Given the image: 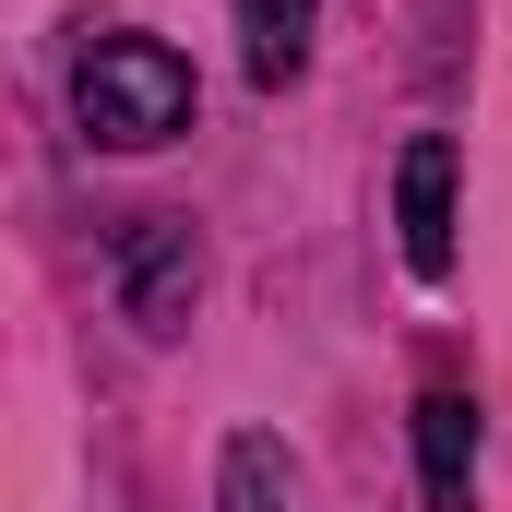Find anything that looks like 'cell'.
<instances>
[{
    "label": "cell",
    "instance_id": "6da1fadb",
    "mask_svg": "<svg viewBox=\"0 0 512 512\" xmlns=\"http://www.w3.org/2000/svg\"><path fill=\"white\" fill-rule=\"evenodd\" d=\"M72 108L108 155H155V143L191 131V60L167 36H96L84 72H72Z\"/></svg>",
    "mask_w": 512,
    "mask_h": 512
},
{
    "label": "cell",
    "instance_id": "7a4b0ae2",
    "mask_svg": "<svg viewBox=\"0 0 512 512\" xmlns=\"http://www.w3.org/2000/svg\"><path fill=\"white\" fill-rule=\"evenodd\" d=\"M108 286H120V310L155 346L191 334V310H203V239H191V215H131L120 251H108Z\"/></svg>",
    "mask_w": 512,
    "mask_h": 512
},
{
    "label": "cell",
    "instance_id": "3957f363",
    "mask_svg": "<svg viewBox=\"0 0 512 512\" xmlns=\"http://www.w3.org/2000/svg\"><path fill=\"white\" fill-rule=\"evenodd\" d=\"M453 131H417L405 155H393V251L405 274H453Z\"/></svg>",
    "mask_w": 512,
    "mask_h": 512
},
{
    "label": "cell",
    "instance_id": "277c9868",
    "mask_svg": "<svg viewBox=\"0 0 512 512\" xmlns=\"http://www.w3.org/2000/svg\"><path fill=\"white\" fill-rule=\"evenodd\" d=\"M417 489H429V512H477V393L453 382L417 393Z\"/></svg>",
    "mask_w": 512,
    "mask_h": 512
},
{
    "label": "cell",
    "instance_id": "5b68a950",
    "mask_svg": "<svg viewBox=\"0 0 512 512\" xmlns=\"http://www.w3.org/2000/svg\"><path fill=\"white\" fill-rule=\"evenodd\" d=\"M310 24H322V0H239V60H251L262 96L310 72Z\"/></svg>",
    "mask_w": 512,
    "mask_h": 512
},
{
    "label": "cell",
    "instance_id": "8992f818",
    "mask_svg": "<svg viewBox=\"0 0 512 512\" xmlns=\"http://www.w3.org/2000/svg\"><path fill=\"white\" fill-rule=\"evenodd\" d=\"M215 512H298V465H286L274 429H239L215 453Z\"/></svg>",
    "mask_w": 512,
    "mask_h": 512
}]
</instances>
